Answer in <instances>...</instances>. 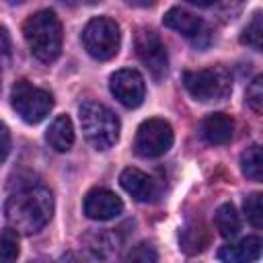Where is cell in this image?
<instances>
[{
    "label": "cell",
    "mask_w": 263,
    "mask_h": 263,
    "mask_svg": "<svg viewBox=\"0 0 263 263\" xmlns=\"http://www.w3.org/2000/svg\"><path fill=\"white\" fill-rule=\"evenodd\" d=\"M214 224L224 238H232L240 230V218L236 214V208L232 203H222L214 214Z\"/></svg>",
    "instance_id": "obj_16"
},
{
    "label": "cell",
    "mask_w": 263,
    "mask_h": 263,
    "mask_svg": "<svg viewBox=\"0 0 263 263\" xmlns=\"http://www.w3.org/2000/svg\"><path fill=\"white\" fill-rule=\"evenodd\" d=\"M47 144L55 150V152H68L74 144V127H72V119L68 115H58L51 125L47 127L45 134Z\"/></svg>",
    "instance_id": "obj_15"
},
{
    "label": "cell",
    "mask_w": 263,
    "mask_h": 263,
    "mask_svg": "<svg viewBox=\"0 0 263 263\" xmlns=\"http://www.w3.org/2000/svg\"><path fill=\"white\" fill-rule=\"evenodd\" d=\"M183 84H185L187 92L195 101H201V103L222 101L230 95V88H232L230 72L222 66L185 72L183 74Z\"/></svg>",
    "instance_id": "obj_4"
},
{
    "label": "cell",
    "mask_w": 263,
    "mask_h": 263,
    "mask_svg": "<svg viewBox=\"0 0 263 263\" xmlns=\"http://www.w3.org/2000/svg\"><path fill=\"white\" fill-rule=\"evenodd\" d=\"M109 88L113 92V97L134 109L138 105H142L144 101V95H146V86H144V78L140 72L132 70V68H123V70H117L111 78H109Z\"/></svg>",
    "instance_id": "obj_9"
},
{
    "label": "cell",
    "mask_w": 263,
    "mask_h": 263,
    "mask_svg": "<svg viewBox=\"0 0 263 263\" xmlns=\"http://www.w3.org/2000/svg\"><path fill=\"white\" fill-rule=\"evenodd\" d=\"M119 41H121L119 25L109 16L90 18L82 31V43L86 51L99 62H107L115 58V53L119 51Z\"/></svg>",
    "instance_id": "obj_6"
},
{
    "label": "cell",
    "mask_w": 263,
    "mask_h": 263,
    "mask_svg": "<svg viewBox=\"0 0 263 263\" xmlns=\"http://www.w3.org/2000/svg\"><path fill=\"white\" fill-rule=\"evenodd\" d=\"M201 136L216 146L228 144L234 136V121L226 113H210L201 121Z\"/></svg>",
    "instance_id": "obj_13"
},
{
    "label": "cell",
    "mask_w": 263,
    "mask_h": 263,
    "mask_svg": "<svg viewBox=\"0 0 263 263\" xmlns=\"http://www.w3.org/2000/svg\"><path fill=\"white\" fill-rule=\"evenodd\" d=\"M261 257V238L259 236H247L238 242L224 245L218 251V259L222 263H253Z\"/></svg>",
    "instance_id": "obj_12"
},
{
    "label": "cell",
    "mask_w": 263,
    "mask_h": 263,
    "mask_svg": "<svg viewBox=\"0 0 263 263\" xmlns=\"http://www.w3.org/2000/svg\"><path fill=\"white\" fill-rule=\"evenodd\" d=\"M8 152H10V132H8V127L0 121V164L6 160Z\"/></svg>",
    "instance_id": "obj_25"
},
{
    "label": "cell",
    "mask_w": 263,
    "mask_h": 263,
    "mask_svg": "<svg viewBox=\"0 0 263 263\" xmlns=\"http://www.w3.org/2000/svg\"><path fill=\"white\" fill-rule=\"evenodd\" d=\"M4 214L14 232L35 234L53 216V195L49 189L39 185L23 187L6 199Z\"/></svg>",
    "instance_id": "obj_1"
},
{
    "label": "cell",
    "mask_w": 263,
    "mask_h": 263,
    "mask_svg": "<svg viewBox=\"0 0 263 263\" xmlns=\"http://www.w3.org/2000/svg\"><path fill=\"white\" fill-rule=\"evenodd\" d=\"M156 259H158L156 249L150 242H140L129 249V253L121 263H156Z\"/></svg>",
    "instance_id": "obj_22"
},
{
    "label": "cell",
    "mask_w": 263,
    "mask_h": 263,
    "mask_svg": "<svg viewBox=\"0 0 263 263\" xmlns=\"http://www.w3.org/2000/svg\"><path fill=\"white\" fill-rule=\"evenodd\" d=\"M10 105L23 121L39 123L49 115L53 107V97L49 90H43L29 80H18L10 90Z\"/></svg>",
    "instance_id": "obj_5"
},
{
    "label": "cell",
    "mask_w": 263,
    "mask_h": 263,
    "mask_svg": "<svg viewBox=\"0 0 263 263\" xmlns=\"http://www.w3.org/2000/svg\"><path fill=\"white\" fill-rule=\"evenodd\" d=\"M123 212V201L105 187H95L84 197V214L90 220H111Z\"/></svg>",
    "instance_id": "obj_10"
},
{
    "label": "cell",
    "mask_w": 263,
    "mask_h": 263,
    "mask_svg": "<svg viewBox=\"0 0 263 263\" xmlns=\"http://www.w3.org/2000/svg\"><path fill=\"white\" fill-rule=\"evenodd\" d=\"M25 41L39 62H53L62 51V23L51 10L31 14L23 25Z\"/></svg>",
    "instance_id": "obj_2"
},
{
    "label": "cell",
    "mask_w": 263,
    "mask_h": 263,
    "mask_svg": "<svg viewBox=\"0 0 263 263\" xmlns=\"http://www.w3.org/2000/svg\"><path fill=\"white\" fill-rule=\"evenodd\" d=\"M29 263H39V261H29Z\"/></svg>",
    "instance_id": "obj_28"
},
{
    "label": "cell",
    "mask_w": 263,
    "mask_h": 263,
    "mask_svg": "<svg viewBox=\"0 0 263 263\" xmlns=\"http://www.w3.org/2000/svg\"><path fill=\"white\" fill-rule=\"evenodd\" d=\"M173 146V127L168 121L152 117L140 123L134 140V150L142 158H158Z\"/></svg>",
    "instance_id": "obj_7"
},
{
    "label": "cell",
    "mask_w": 263,
    "mask_h": 263,
    "mask_svg": "<svg viewBox=\"0 0 263 263\" xmlns=\"http://www.w3.org/2000/svg\"><path fill=\"white\" fill-rule=\"evenodd\" d=\"M208 240H210V236H208V230L203 224H191L181 232V249L189 255L201 253L205 249Z\"/></svg>",
    "instance_id": "obj_17"
},
{
    "label": "cell",
    "mask_w": 263,
    "mask_h": 263,
    "mask_svg": "<svg viewBox=\"0 0 263 263\" xmlns=\"http://www.w3.org/2000/svg\"><path fill=\"white\" fill-rule=\"evenodd\" d=\"M8 51H10V37H8V33H6V29L0 27V58L6 55Z\"/></svg>",
    "instance_id": "obj_26"
},
{
    "label": "cell",
    "mask_w": 263,
    "mask_h": 263,
    "mask_svg": "<svg viewBox=\"0 0 263 263\" xmlns=\"http://www.w3.org/2000/svg\"><path fill=\"white\" fill-rule=\"evenodd\" d=\"M162 23H164V27H168V29H173V31L189 37V39H193L195 43H199V37L205 35L203 21L199 16H195L193 12L181 8V6L168 8L164 12V16H162Z\"/></svg>",
    "instance_id": "obj_11"
},
{
    "label": "cell",
    "mask_w": 263,
    "mask_h": 263,
    "mask_svg": "<svg viewBox=\"0 0 263 263\" xmlns=\"http://www.w3.org/2000/svg\"><path fill=\"white\" fill-rule=\"evenodd\" d=\"M18 257V236L12 228L0 232V263H16Z\"/></svg>",
    "instance_id": "obj_21"
},
{
    "label": "cell",
    "mask_w": 263,
    "mask_h": 263,
    "mask_svg": "<svg viewBox=\"0 0 263 263\" xmlns=\"http://www.w3.org/2000/svg\"><path fill=\"white\" fill-rule=\"evenodd\" d=\"M136 53L156 80H160L166 74L168 70L166 47L152 29H140L136 33Z\"/></svg>",
    "instance_id": "obj_8"
},
{
    "label": "cell",
    "mask_w": 263,
    "mask_h": 263,
    "mask_svg": "<svg viewBox=\"0 0 263 263\" xmlns=\"http://www.w3.org/2000/svg\"><path fill=\"white\" fill-rule=\"evenodd\" d=\"M84 242H86L88 253L97 259H109L115 251V242L109 232H92L84 238Z\"/></svg>",
    "instance_id": "obj_19"
},
{
    "label": "cell",
    "mask_w": 263,
    "mask_h": 263,
    "mask_svg": "<svg viewBox=\"0 0 263 263\" xmlns=\"http://www.w3.org/2000/svg\"><path fill=\"white\" fill-rule=\"evenodd\" d=\"M247 103L251 105V109L255 113H261V109H263V78L261 76H255L253 82L249 84V88H247Z\"/></svg>",
    "instance_id": "obj_24"
},
{
    "label": "cell",
    "mask_w": 263,
    "mask_h": 263,
    "mask_svg": "<svg viewBox=\"0 0 263 263\" xmlns=\"http://www.w3.org/2000/svg\"><path fill=\"white\" fill-rule=\"evenodd\" d=\"M261 12H255L251 23L245 27L242 35H240V41L249 47H253L255 51H261V45H263V23H261Z\"/></svg>",
    "instance_id": "obj_20"
},
{
    "label": "cell",
    "mask_w": 263,
    "mask_h": 263,
    "mask_svg": "<svg viewBox=\"0 0 263 263\" xmlns=\"http://www.w3.org/2000/svg\"><path fill=\"white\" fill-rule=\"evenodd\" d=\"M58 263H80V259H78L74 253H66V255H62V257L58 259Z\"/></svg>",
    "instance_id": "obj_27"
},
{
    "label": "cell",
    "mask_w": 263,
    "mask_h": 263,
    "mask_svg": "<svg viewBox=\"0 0 263 263\" xmlns=\"http://www.w3.org/2000/svg\"><path fill=\"white\" fill-rule=\"evenodd\" d=\"M119 183L136 201H150L154 197V191H156L154 181L146 173H142L140 168H132V166L121 173Z\"/></svg>",
    "instance_id": "obj_14"
},
{
    "label": "cell",
    "mask_w": 263,
    "mask_h": 263,
    "mask_svg": "<svg viewBox=\"0 0 263 263\" xmlns=\"http://www.w3.org/2000/svg\"><path fill=\"white\" fill-rule=\"evenodd\" d=\"M80 125L86 142L95 150H109L119 138L117 115L97 101H86L80 105Z\"/></svg>",
    "instance_id": "obj_3"
},
{
    "label": "cell",
    "mask_w": 263,
    "mask_h": 263,
    "mask_svg": "<svg viewBox=\"0 0 263 263\" xmlns=\"http://www.w3.org/2000/svg\"><path fill=\"white\" fill-rule=\"evenodd\" d=\"M245 214L249 218V222L255 228L263 226V208H261V193H251L245 199Z\"/></svg>",
    "instance_id": "obj_23"
},
{
    "label": "cell",
    "mask_w": 263,
    "mask_h": 263,
    "mask_svg": "<svg viewBox=\"0 0 263 263\" xmlns=\"http://www.w3.org/2000/svg\"><path fill=\"white\" fill-rule=\"evenodd\" d=\"M240 168H242V175L251 181H261L263 177V164H261V148L257 144L249 146L242 154H240Z\"/></svg>",
    "instance_id": "obj_18"
}]
</instances>
